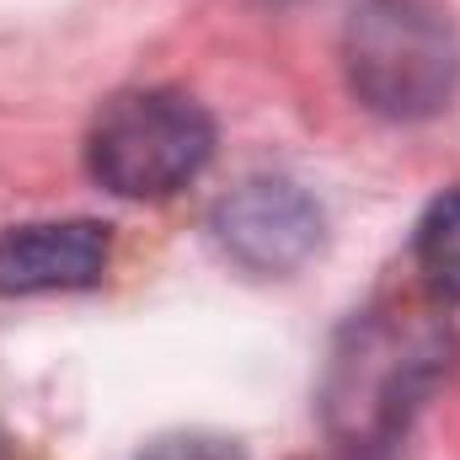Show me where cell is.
<instances>
[{
  "label": "cell",
  "mask_w": 460,
  "mask_h": 460,
  "mask_svg": "<svg viewBox=\"0 0 460 460\" xmlns=\"http://www.w3.org/2000/svg\"><path fill=\"white\" fill-rule=\"evenodd\" d=\"M456 364V338L434 316L369 311L348 322L322 380V418L338 450L380 460L402 445L407 423L429 407Z\"/></svg>",
  "instance_id": "6da1fadb"
},
{
  "label": "cell",
  "mask_w": 460,
  "mask_h": 460,
  "mask_svg": "<svg viewBox=\"0 0 460 460\" xmlns=\"http://www.w3.org/2000/svg\"><path fill=\"white\" fill-rule=\"evenodd\" d=\"M343 70L369 113L423 123L460 86V32L439 0H358L343 27Z\"/></svg>",
  "instance_id": "7a4b0ae2"
},
{
  "label": "cell",
  "mask_w": 460,
  "mask_h": 460,
  "mask_svg": "<svg viewBox=\"0 0 460 460\" xmlns=\"http://www.w3.org/2000/svg\"><path fill=\"white\" fill-rule=\"evenodd\" d=\"M215 155V118L188 92L145 86L113 97L86 134V172L134 204L182 193Z\"/></svg>",
  "instance_id": "3957f363"
},
{
  "label": "cell",
  "mask_w": 460,
  "mask_h": 460,
  "mask_svg": "<svg viewBox=\"0 0 460 460\" xmlns=\"http://www.w3.org/2000/svg\"><path fill=\"white\" fill-rule=\"evenodd\" d=\"M215 241L246 273H295L322 246V209L284 177H252L220 199Z\"/></svg>",
  "instance_id": "277c9868"
},
{
  "label": "cell",
  "mask_w": 460,
  "mask_h": 460,
  "mask_svg": "<svg viewBox=\"0 0 460 460\" xmlns=\"http://www.w3.org/2000/svg\"><path fill=\"white\" fill-rule=\"evenodd\" d=\"M113 235L97 220H49L0 235V295H49L102 284Z\"/></svg>",
  "instance_id": "5b68a950"
},
{
  "label": "cell",
  "mask_w": 460,
  "mask_h": 460,
  "mask_svg": "<svg viewBox=\"0 0 460 460\" xmlns=\"http://www.w3.org/2000/svg\"><path fill=\"white\" fill-rule=\"evenodd\" d=\"M412 252H418V273L429 279V289L439 300L460 305V188L439 193L412 235Z\"/></svg>",
  "instance_id": "8992f818"
},
{
  "label": "cell",
  "mask_w": 460,
  "mask_h": 460,
  "mask_svg": "<svg viewBox=\"0 0 460 460\" xmlns=\"http://www.w3.org/2000/svg\"><path fill=\"white\" fill-rule=\"evenodd\" d=\"M139 460H246V456L220 434H161L155 445H145Z\"/></svg>",
  "instance_id": "52a82bcc"
},
{
  "label": "cell",
  "mask_w": 460,
  "mask_h": 460,
  "mask_svg": "<svg viewBox=\"0 0 460 460\" xmlns=\"http://www.w3.org/2000/svg\"><path fill=\"white\" fill-rule=\"evenodd\" d=\"M322 460H353V456H343V450H332V456H322Z\"/></svg>",
  "instance_id": "ba28073f"
}]
</instances>
